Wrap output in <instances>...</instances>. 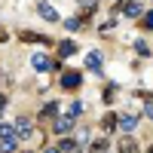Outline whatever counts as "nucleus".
<instances>
[{
    "label": "nucleus",
    "instance_id": "obj_13",
    "mask_svg": "<svg viewBox=\"0 0 153 153\" xmlns=\"http://www.w3.org/2000/svg\"><path fill=\"white\" fill-rule=\"evenodd\" d=\"M101 126H104V129L110 132V129H117V126H120V120H117V117H113V113H107V117H104V120H101Z\"/></svg>",
    "mask_w": 153,
    "mask_h": 153
},
{
    "label": "nucleus",
    "instance_id": "obj_24",
    "mask_svg": "<svg viewBox=\"0 0 153 153\" xmlns=\"http://www.w3.org/2000/svg\"><path fill=\"white\" fill-rule=\"evenodd\" d=\"M147 153H153V147H150V150H147Z\"/></svg>",
    "mask_w": 153,
    "mask_h": 153
},
{
    "label": "nucleus",
    "instance_id": "obj_5",
    "mask_svg": "<svg viewBox=\"0 0 153 153\" xmlns=\"http://www.w3.org/2000/svg\"><path fill=\"white\" fill-rule=\"evenodd\" d=\"M80 80H83V76L76 74V71H68L65 76H61V86H65V89H76V86H80Z\"/></svg>",
    "mask_w": 153,
    "mask_h": 153
},
{
    "label": "nucleus",
    "instance_id": "obj_11",
    "mask_svg": "<svg viewBox=\"0 0 153 153\" xmlns=\"http://www.w3.org/2000/svg\"><path fill=\"white\" fill-rule=\"evenodd\" d=\"M74 52H76V46H74L71 40H61V43H58V55H61V58H68V55H74Z\"/></svg>",
    "mask_w": 153,
    "mask_h": 153
},
{
    "label": "nucleus",
    "instance_id": "obj_23",
    "mask_svg": "<svg viewBox=\"0 0 153 153\" xmlns=\"http://www.w3.org/2000/svg\"><path fill=\"white\" fill-rule=\"evenodd\" d=\"M46 153H65V150H61V147H49Z\"/></svg>",
    "mask_w": 153,
    "mask_h": 153
},
{
    "label": "nucleus",
    "instance_id": "obj_4",
    "mask_svg": "<svg viewBox=\"0 0 153 153\" xmlns=\"http://www.w3.org/2000/svg\"><path fill=\"white\" fill-rule=\"evenodd\" d=\"M71 129H74V120H71V117H58L55 126H52V132H55V135H68Z\"/></svg>",
    "mask_w": 153,
    "mask_h": 153
},
{
    "label": "nucleus",
    "instance_id": "obj_6",
    "mask_svg": "<svg viewBox=\"0 0 153 153\" xmlns=\"http://www.w3.org/2000/svg\"><path fill=\"white\" fill-rule=\"evenodd\" d=\"M37 12H40V19H46V22H58V12L49 6V3H40V6H37Z\"/></svg>",
    "mask_w": 153,
    "mask_h": 153
},
{
    "label": "nucleus",
    "instance_id": "obj_17",
    "mask_svg": "<svg viewBox=\"0 0 153 153\" xmlns=\"http://www.w3.org/2000/svg\"><path fill=\"white\" fill-rule=\"evenodd\" d=\"M104 150H107V141H95L92 144V153H104Z\"/></svg>",
    "mask_w": 153,
    "mask_h": 153
},
{
    "label": "nucleus",
    "instance_id": "obj_3",
    "mask_svg": "<svg viewBox=\"0 0 153 153\" xmlns=\"http://www.w3.org/2000/svg\"><path fill=\"white\" fill-rule=\"evenodd\" d=\"M31 65H34L37 71H52V68H55V61H49V55H43V52H37V55L31 58Z\"/></svg>",
    "mask_w": 153,
    "mask_h": 153
},
{
    "label": "nucleus",
    "instance_id": "obj_1",
    "mask_svg": "<svg viewBox=\"0 0 153 153\" xmlns=\"http://www.w3.org/2000/svg\"><path fill=\"white\" fill-rule=\"evenodd\" d=\"M0 135H3V138H0V150H3V153H12L19 147V135H12V129H3Z\"/></svg>",
    "mask_w": 153,
    "mask_h": 153
},
{
    "label": "nucleus",
    "instance_id": "obj_9",
    "mask_svg": "<svg viewBox=\"0 0 153 153\" xmlns=\"http://www.w3.org/2000/svg\"><path fill=\"white\" fill-rule=\"evenodd\" d=\"M123 12H126L129 19H138V16H141V3H135V0H129V3L123 6Z\"/></svg>",
    "mask_w": 153,
    "mask_h": 153
},
{
    "label": "nucleus",
    "instance_id": "obj_12",
    "mask_svg": "<svg viewBox=\"0 0 153 153\" xmlns=\"http://www.w3.org/2000/svg\"><path fill=\"white\" fill-rule=\"evenodd\" d=\"M86 65L92 68V71H101V55H98V52H89V58H86Z\"/></svg>",
    "mask_w": 153,
    "mask_h": 153
},
{
    "label": "nucleus",
    "instance_id": "obj_15",
    "mask_svg": "<svg viewBox=\"0 0 153 153\" xmlns=\"http://www.w3.org/2000/svg\"><path fill=\"white\" fill-rule=\"evenodd\" d=\"M141 28H147V31H153V9H150L147 16L141 19Z\"/></svg>",
    "mask_w": 153,
    "mask_h": 153
},
{
    "label": "nucleus",
    "instance_id": "obj_19",
    "mask_svg": "<svg viewBox=\"0 0 153 153\" xmlns=\"http://www.w3.org/2000/svg\"><path fill=\"white\" fill-rule=\"evenodd\" d=\"M68 31H80V19H71L68 22Z\"/></svg>",
    "mask_w": 153,
    "mask_h": 153
},
{
    "label": "nucleus",
    "instance_id": "obj_21",
    "mask_svg": "<svg viewBox=\"0 0 153 153\" xmlns=\"http://www.w3.org/2000/svg\"><path fill=\"white\" fill-rule=\"evenodd\" d=\"M144 113H147V117L153 120V101H147V107H144Z\"/></svg>",
    "mask_w": 153,
    "mask_h": 153
},
{
    "label": "nucleus",
    "instance_id": "obj_2",
    "mask_svg": "<svg viewBox=\"0 0 153 153\" xmlns=\"http://www.w3.org/2000/svg\"><path fill=\"white\" fill-rule=\"evenodd\" d=\"M12 132L19 135V141H28V138H31V120H28V117H19V120H16V129H12Z\"/></svg>",
    "mask_w": 153,
    "mask_h": 153
},
{
    "label": "nucleus",
    "instance_id": "obj_10",
    "mask_svg": "<svg viewBox=\"0 0 153 153\" xmlns=\"http://www.w3.org/2000/svg\"><path fill=\"white\" fill-rule=\"evenodd\" d=\"M83 110H86V104H83V101H74V104H68V113H65V117H71V120H76V117H80Z\"/></svg>",
    "mask_w": 153,
    "mask_h": 153
},
{
    "label": "nucleus",
    "instance_id": "obj_20",
    "mask_svg": "<svg viewBox=\"0 0 153 153\" xmlns=\"http://www.w3.org/2000/svg\"><path fill=\"white\" fill-rule=\"evenodd\" d=\"M80 3H83L86 9H95V6H98V0H80Z\"/></svg>",
    "mask_w": 153,
    "mask_h": 153
},
{
    "label": "nucleus",
    "instance_id": "obj_7",
    "mask_svg": "<svg viewBox=\"0 0 153 153\" xmlns=\"http://www.w3.org/2000/svg\"><path fill=\"white\" fill-rule=\"evenodd\" d=\"M135 126H138V117H132V113H126V117H120V129H123V132H132Z\"/></svg>",
    "mask_w": 153,
    "mask_h": 153
},
{
    "label": "nucleus",
    "instance_id": "obj_18",
    "mask_svg": "<svg viewBox=\"0 0 153 153\" xmlns=\"http://www.w3.org/2000/svg\"><path fill=\"white\" fill-rule=\"evenodd\" d=\"M135 49H138V52H141V55H150V49H147V43H141V40L135 43Z\"/></svg>",
    "mask_w": 153,
    "mask_h": 153
},
{
    "label": "nucleus",
    "instance_id": "obj_14",
    "mask_svg": "<svg viewBox=\"0 0 153 153\" xmlns=\"http://www.w3.org/2000/svg\"><path fill=\"white\" fill-rule=\"evenodd\" d=\"M55 113H58V104H46L40 110V120H49V117H55Z\"/></svg>",
    "mask_w": 153,
    "mask_h": 153
},
{
    "label": "nucleus",
    "instance_id": "obj_22",
    "mask_svg": "<svg viewBox=\"0 0 153 153\" xmlns=\"http://www.w3.org/2000/svg\"><path fill=\"white\" fill-rule=\"evenodd\" d=\"M6 104H9V98H6V95H0V113H3V107H6Z\"/></svg>",
    "mask_w": 153,
    "mask_h": 153
},
{
    "label": "nucleus",
    "instance_id": "obj_8",
    "mask_svg": "<svg viewBox=\"0 0 153 153\" xmlns=\"http://www.w3.org/2000/svg\"><path fill=\"white\" fill-rule=\"evenodd\" d=\"M120 153H138V144H135V138L126 135L123 141H120Z\"/></svg>",
    "mask_w": 153,
    "mask_h": 153
},
{
    "label": "nucleus",
    "instance_id": "obj_16",
    "mask_svg": "<svg viewBox=\"0 0 153 153\" xmlns=\"http://www.w3.org/2000/svg\"><path fill=\"white\" fill-rule=\"evenodd\" d=\"M22 40H25V43H31V40H46V37H43V34H31V31H25V34H22Z\"/></svg>",
    "mask_w": 153,
    "mask_h": 153
}]
</instances>
